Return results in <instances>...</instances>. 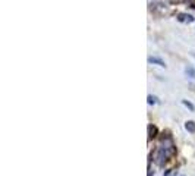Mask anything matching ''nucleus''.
Returning <instances> with one entry per match:
<instances>
[{
    "label": "nucleus",
    "mask_w": 195,
    "mask_h": 176,
    "mask_svg": "<svg viewBox=\"0 0 195 176\" xmlns=\"http://www.w3.org/2000/svg\"><path fill=\"white\" fill-rule=\"evenodd\" d=\"M148 62L154 63V65H159V66H166V63L161 59H159V57H148Z\"/></svg>",
    "instance_id": "1"
},
{
    "label": "nucleus",
    "mask_w": 195,
    "mask_h": 176,
    "mask_svg": "<svg viewBox=\"0 0 195 176\" xmlns=\"http://www.w3.org/2000/svg\"><path fill=\"white\" fill-rule=\"evenodd\" d=\"M185 128H186V131H188V132H192V134H195V122H192V121H188V122L185 123Z\"/></svg>",
    "instance_id": "2"
},
{
    "label": "nucleus",
    "mask_w": 195,
    "mask_h": 176,
    "mask_svg": "<svg viewBox=\"0 0 195 176\" xmlns=\"http://www.w3.org/2000/svg\"><path fill=\"white\" fill-rule=\"evenodd\" d=\"M148 132H150V140H151V138L156 137V134H157V128L153 126V125H150V126H148Z\"/></svg>",
    "instance_id": "3"
},
{
    "label": "nucleus",
    "mask_w": 195,
    "mask_h": 176,
    "mask_svg": "<svg viewBox=\"0 0 195 176\" xmlns=\"http://www.w3.org/2000/svg\"><path fill=\"white\" fill-rule=\"evenodd\" d=\"M185 72H186V75H188V76H191V78H194V79H195V69H194V68L188 66V68L185 69Z\"/></svg>",
    "instance_id": "4"
},
{
    "label": "nucleus",
    "mask_w": 195,
    "mask_h": 176,
    "mask_svg": "<svg viewBox=\"0 0 195 176\" xmlns=\"http://www.w3.org/2000/svg\"><path fill=\"white\" fill-rule=\"evenodd\" d=\"M179 21H188V22H191V21H192V16L182 13V15H179Z\"/></svg>",
    "instance_id": "5"
},
{
    "label": "nucleus",
    "mask_w": 195,
    "mask_h": 176,
    "mask_svg": "<svg viewBox=\"0 0 195 176\" xmlns=\"http://www.w3.org/2000/svg\"><path fill=\"white\" fill-rule=\"evenodd\" d=\"M182 103L186 106L189 110H195V107H194V104H192V103H189V101H186V100H182Z\"/></svg>",
    "instance_id": "6"
},
{
    "label": "nucleus",
    "mask_w": 195,
    "mask_h": 176,
    "mask_svg": "<svg viewBox=\"0 0 195 176\" xmlns=\"http://www.w3.org/2000/svg\"><path fill=\"white\" fill-rule=\"evenodd\" d=\"M148 103H150V104H153V103H157V97L148 95Z\"/></svg>",
    "instance_id": "7"
},
{
    "label": "nucleus",
    "mask_w": 195,
    "mask_h": 176,
    "mask_svg": "<svg viewBox=\"0 0 195 176\" xmlns=\"http://www.w3.org/2000/svg\"><path fill=\"white\" fill-rule=\"evenodd\" d=\"M192 56H194V57H195V53H194V54H192Z\"/></svg>",
    "instance_id": "8"
}]
</instances>
